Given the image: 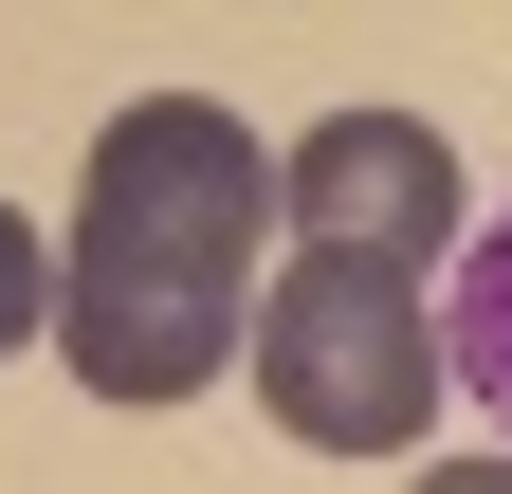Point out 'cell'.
Here are the masks:
<instances>
[{
  "mask_svg": "<svg viewBox=\"0 0 512 494\" xmlns=\"http://www.w3.org/2000/svg\"><path fill=\"white\" fill-rule=\"evenodd\" d=\"M439 385L512 421V220H458V312H439Z\"/></svg>",
  "mask_w": 512,
  "mask_h": 494,
  "instance_id": "4",
  "label": "cell"
},
{
  "mask_svg": "<svg viewBox=\"0 0 512 494\" xmlns=\"http://www.w3.org/2000/svg\"><path fill=\"white\" fill-rule=\"evenodd\" d=\"M37 312H55V257H37V220H19V202H0V348H19Z\"/></svg>",
  "mask_w": 512,
  "mask_h": 494,
  "instance_id": "5",
  "label": "cell"
},
{
  "mask_svg": "<svg viewBox=\"0 0 512 494\" xmlns=\"http://www.w3.org/2000/svg\"><path fill=\"white\" fill-rule=\"evenodd\" d=\"M458 220H476V183H458V147L421 110H330L311 147H275V238H348V257L439 275Z\"/></svg>",
  "mask_w": 512,
  "mask_h": 494,
  "instance_id": "3",
  "label": "cell"
},
{
  "mask_svg": "<svg viewBox=\"0 0 512 494\" xmlns=\"http://www.w3.org/2000/svg\"><path fill=\"white\" fill-rule=\"evenodd\" d=\"M256 257H275V147L220 92H128L74 183V257H55V366L92 403H202L238 366Z\"/></svg>",
  "mask_w": 512,
  "mask_h": 494,
  "instance_id": "1",
  "label": "cell"
},
{
  "mask_svg": "<svg viewBox=\"0 0 512 494\" xmlns=\"http://www.w3.org/2000/svg\"><path fill=\"white\" fill-rule=\"evenodd\" d=\"M238 366H256V403H275L311 458H421V421H439V312H421V275L348 257V238L256 257Z\"/></svg>",
  "mask_w": 512,
  "mask_h": 494,
  "instance_id": "2",
  "label": "cell"
}]
</instances>
